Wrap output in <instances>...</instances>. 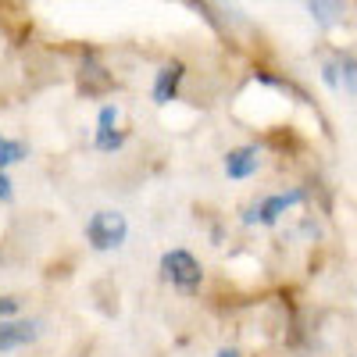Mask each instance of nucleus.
Returning <instances> with one entry per match:
<instances>
[{"label": "nucleus", "mask_w": 357, "mask_h": 357, "mask_svg": "<svg viewBox=\"0 0 357 357\" xmlns=\"http://www.w3.org/2000/svg\"><path fill=\"white\" fill-rule=\"evenodd\" d=\"M307 11L318 29H336L347 22V0H307Z\"/></svg>", "instance_id": "10"}, {"label": "nucleus", "mask_w": 357, "mask_h": 357, "mask_svg": "<svg viewBox=\"0 0 357 357\" xmlns=\"http://www.w3.org/2000/svg\"><path fill=\"white\" fill-rule=\"evenodd\" d=\"M129 139L126 129H118V107L114 104H104L97 111V132H93V146L100 154H114V151H122Z\"/></svg>", "instance_id": "5"}, {"label": "nucleus", "mask_w": 357, "mask_h": 357, "mask_svg": "<svg viewBox=\"0 0 357 357\" xmlns=\"http://www.w3.org/2000/svg\"><path fill=\"white\" fill-rule=\"evenodd\" d=\"M304 200H307V190H286V193H272V197L257 200L254 207H247L243 222H247V225H254V222H261V225H275L286 211H293V207H296V204H304Z\"/></svg>", "instance_id": "3"}, {"label": "nucleus", "mask_w": 357, "mask_h": 357, "mask_svg": "<svg viewBox=\"0 0 357 357\" xmlns=\"http://www.w3.org/2000/svg\"><path fill=\"white\" fill-rule=\"evenodd\" d=\"M257 168H261V151L254 143H247V146H232V151L225 154V175L229 178H250V175H257Z\"/></svg>", "instance_id": "8"}, {"label": "nucleus", "mask_w": 357, "mask_h": 357, "mask_svg": "<svg viewBox=\"0 0 357 357\" xmlns=\"http://www.w3.org/2000/svg\"><path fill=\"white\" fill-rule=\"evenodd\" d=\"M25 158H29V143L25 139H11V136L0 132V168H11V165H18Z\"/></svg>", "instance_id": "11"}, {"label": "nucleus", "mask_w": 357, "mask_h": 357, "mask_svg": "<svg viewBox=\"0 0 357 357\" xmlns=\"http://www.w3.org/2000/svg\"><path fill=\"white\" fill-rule=\"evenodd\" d=\"M183 79H186V65L183 61H168V65H161V72L154 75V86H151V97H154V104H172L175 97H178V86H183Z\"/></svg>", "instance_id": "6"}, {"label": "nucleus", "mask_w": 357, "mask_h": 357, "mask_svg": "<svg viewBox=\"0 0 357 357\" xmlns=\"http://www.w3.org/2000/svg\"><path fill=\"white\" fill-rule=\"evenodd\" d=\"M218 357H243V354L236 350V347H225V350H218Z\"/></svg>", "instance_id": "14"}, {"label": "nucleus", "mask_w": 357, "mask_h": 357, "mask_svg": "<svg viewBox=\"0 0 357 357\" xmlns=\"http://www.w3.org/2000/svg\"><path fill=\"white\" fill-rule=\"evenodd\" d=\"M354 72H357V65H354L350 50H336L333 57H325V61H321V82L329 89H336V93H347V97H354V89H357Z\"/></svg>", "instance_id": "4"}, {"label": "nucleus", "mask_w": 357, "mask_h": 357, "mask_svg": "<svg viewBox=\"0 0 357 357\" xmlns=\"http://www.w3.org/2000/svg\"><path fill=\"white\" fill-rule=\"evenodd\" d=\"M0 200H4V204H11V200H15V183L8 178V172H4V168H0Z\"/></svg>", "instance_id": "12"}, {"label": "nucleus", "mask_w": 357, "mask_h": 357, "mask_svg": "<svg viewBox=\"0 0 357 357\" xmlns=\"http://www.w3.org/2000/svg\"><path fill=\"white\" fill-rule=\"evenodd\" d=\"M18 311V301L15 296H0V318H11Z\"/></svg>", "instance_id": "13"}, {"label": "nucleus", "mask_w": 357, "mask_h": 357, "mask_svg": "<svg viewBox=\"0 0 357 357\" xmlns=\"http://www.w3.org/2000/svg\"><path fill=\"white\" fill-rule=\"evenodd\" d=\"M40 340V321H8V318H0V354H8V350H18V347H29V343H36Z\"/></svg>", "instance_id": "7"}, {"label": "nucleus", "mask_w": 357, "mask_h": 357, "mask_svg": "<svg viewBox=\"0 0 357 357\" xmlns=\"http://www.w3.org/2000/svg\"><path fill=\"white\" fill-rule=\"evenodd\" d=\"M79 89L86 97H100L107 89H114V79L107 75V68L97 61V54H86L82 61V75H79Z\"/></svg>", "instance_id": "9"}, {"label": "nucleus", "mask_w": 357, "mask_h": 357, "mask_svg": "<svg viewBox=\"0 0 357 357\" xmlns=\"http://www.w3.org/2000/svg\"><path fill=\"white\" fill-rule=\"evenodd\" d=\"M86 243L93 247L97 254H107V250H118L126 247L129 240V222L122 211H93L86 218Z\"/></svg>", "instance_id": "1"}, {"label": "nucleus", "mask_w": 357, "mask_h": 357, "mask_svg": "<svg viewBox=\"0 0 357 357\" xmlns=\"http://www.w3.org/2000/svg\"><path fill=\"white\" fill-rule=\"evenodd\" d=\"M161 279L172 282L178 293L193 296L200 289V282H204V268H200V261L190 250L175 247V250H165L161 254Z\"/></svg>", "instance_id": "2"}]
</instances>
